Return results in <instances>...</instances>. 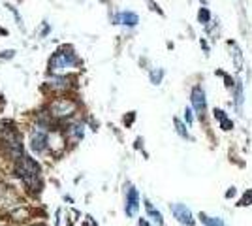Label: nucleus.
Masks as SVG:
<instances>
[{
    "mask_svg": "<svg viewBox=\"0 0 252 226\" xmlns=\"http://www.w3.org/2000/svg\"><path fill=\"white\" fill-rule=\"evenodd\" d=\"M40 171H42L40 164L30 156L23 155L19 160H15V173L23 183L27 185L28 192H32V194H40V190L43 187Z\"/></svg>",
    "mask_w": 252,
    "mask_h": 226,
    "instance_id": "f257e3e1",
    "label": "nucleus"
},
{
    "mask_svg": "<svg viewBox=\"0 0 252 226\" xmlns=\"http://www.w3.org/2000/svg\"><path fill=\"white\" fill-rule=\"evenodd\" d=\"M77 64V56L72 51L70 47H62L53 53V56L49 58V64H47V70L53 75H64L66 72L73 68Z\"/></svg>",
    "mask_w": 252,
    "mask_h": 226,
    "instance_id": "f03ea898",
    "label": "nucleus"
},
{
    "mask_svg": "<svg viewBox=\"0 0 252 226\" xmlns=\"http://www.w3.org/2000/svg\"><path fill=\"white\" fill-rule=\"evenodd\" d=\"M47 112H49L51 117H55V119H68V117H72L73 113L77 112V104L70 98L58 96V98H55L49 104Z\"/></svg>",
    "mask_w": 252,
    "mask_h": 226,
    "instance_id": "7ed1b4c3",
    "label": "nucleus"
},
{
    "mask_svg": "<svg viewBox=\"0 0 252 226\" xmlns=\"http://www.w3.org/2000/svg\"><path fill=\"white\" fill-rule=\"evenodd\" d=\"M45 149L51 151L55 156H58L66 149V138L60 130H47V140H45Z\"/></svg>",
    "mask_w": 252,
    "mask_h": 226,
    "instance_id": "20e7f679",
    "label": "nucleus"
},
{
    "mask_svg": "<svg viewBox=\"0 0 252 226\" xmlns=\"http://www.w3.org/2000/svg\"><path fill=\"white\" fill-rule=\"evenodd\" d=\"M47 130H49V128L45 127V125H38V127L32 130V134H30V149H32L36 155H42V153H45Z\"/></svg>",
    "mask_w": 252,
    "mask_h": 226,
    "instance_id": "39448f33",
    "label": "nucleus"
},
{
    "mask_svg": "<svg viewBox=\"0 0 252 226\" xmlns=\"http://www.w3.org/2000/svg\"><path fill=\"white\" fill-rule=\"evenodd\" d=\"M190 100H192V106H194V110L199 117H203L205 112H207V100H205V91L196 85L194 89H192V93H190Z\"/></svg>",
    "mask_w": 252,
    "mask_h": 226,
    "instance_id": "423d86ee",
    "label": "nucleus"
},
{
    "mask_svg": "<svg viewBox=\"0 0 252 226\" xmlns=\"http://www.w3.org/2000/svg\"><path fill=\"white\" fill-rule=\"evenodd\" d=\"M171 211L175 215V219L181 223V225L192 226L194 225V217H192V211L184 206V204H173L171 206Z\"/></svg>",
    "mask_w": 252,
    "mask_h": 226,
    "instance_id": "0eeeda50",
    "label": "nucleus"
},
{
    "mask_svg": "<svg viewBox=\"0 0 252 226\" xmlns=\"http://www.w3.org/2000/svg\"><path fill=\"white\" fill-rule=\"evenodd\" d=\"M138 207H140V194L134 187L128 188V194H126V215L128 217H134L138 213Z\"/></svg>",
    "mask_w": 252,
    "mask_h": 226,
    "instance_id": "6e6552de",
    "label": "nucleus"
},
{
    "mask_svg": "<svg viewBox=\"0 0 252 226\" xmlns=\"http://www.w3.org/2000/svg\"><path fill=\"white\" fill-rule=\"evenodd\" d=\"M115 21L117 23H123L126 27H136L140 23V17H138V14H134V12H123V14H119L115 17Z\"/></svg>",
    "mask_w": 252,
    "mask_h": 226,
    "instance_id": "1a4fd4ad",
    "label": "nucleus"
},
{
    "mask_svg": "<svg viewBox=\"0 0 252 226\" xmlns=\"http://www.w3.org/2000/svg\"><path fill=\"white\" fill-rule=\"evenodd\" d=\"M47 85H49L51 89H55V91H66V89L70 87V79L64 77V75H55V77L49 79Z\"/></svg>",
    "mask_w": 252,
    "mask_h": 226,
    "instance_id": "9d476101",
    "label": "nucleus"
},
{
    "mask_svg": "<svg viewBox=\"0 0 252 226\" xmlns=\"http://www.w3.org/2000/svg\"><path fill=\"white\" fill-rule=\"evenodd\" d=\"M230 49H232V56H234V62H235V68L237 70H243V53L239 49V45L235 42H228Z\"/></svg>",
    "mask_w": 252,
    "mask_h": 226,
    "instance_id": "9b49d317",
    "label": "nucleus"
},
{
    "mask_svg": "<svg viewBox=\"0 0 252 226\" xmlns=\"http://www.w3.org/2000/svg\"><path fill=\"white\" fill-rule=\"evenodd\" d=\"M145 209H147V213H149V217L153 219L154 223L158 226H162V223H164V219H162V213L158 211V209H154L153 204L149 202V200H145Z\"/></svg>",
    "mask_w": 252,
    "mask_h": 226,
    "instance_id": "f8f14e48",
    "label": "nucleus"
},
{
    "mask_svg": "<svg viewBox=\"0 0 252 226\" xmlns=\"http://www.w3.org/2000/svg\"><path fill=\"white\" fill-rule=\"evenodd\" d=\"M199 219H201V223L205 226H226L222 219H218V217H209V215H205V213H199Z\"/></svg>",
    "mask_w": 252,
    "mask_h": 226,
    "instance_id": "ddd939ff",
    "label": "nucleus"
},
{
    "mask_svg": "<svg viewBox=\"0 0 252 226\" xmlns=\"http://www.w3.org/2000/svg\"><path fill=\"white\" fill-rule=\"evenodd\" d=\"M198 21H199V23H203V25H209L211 14H209V10H207V8H201V10L198 12Z\"/></svg>",
    "mask_w": 252,
    "mask_h": 226,
    "instance_id": "4468645a",
    "label": "nucleus"
},
{
    "mask_svg": "<svg viewBox=\"0 0 252 226\" xmlns=\"http://www.w3.org/2000/svg\"><path fill=\"white\" fill-rule=\"evenodd\" d=\"M68 132H70L75 140H81V138H83V125H79V123H77V125H72Z\"/></svg>",
    "mask_w": 252,
    "mask_h": 226,
    "instance_id": "2eb2a0df",
    "label": "nucleus"
},
{
    "mask_svg": "<svg viewBox=\"0 0 252 226\" xmlns=\"http://www.w3.org/2000/svg\"><path fill=\"white\" fill-rule=\"evenodd\" d=\"M162 77H164V70H162V68H158V70L151 72V83H153V85H160V83H162Z\"/></svg>",
    "mask_w": 252,
    "mask_h": 226,
    "instance_id": "dca6fc26",
    "label": "nucleus"
},
{
    "mask_svg": "<svg viewBox=\"0 0 252 226\" xmlns=\"http://www.w3.org/2000/svg\"><path fill=\"white\" fill-rule=\"evenodd\" d=\"M14 219L15 221H25L28 215H30V211L28 209H25V207H17V209H14Z\"/></svg>",
    "mask_w": 252,
    "mask_h": 226,
    "instance_id": "f3484780",
    "label": "nucleus"
},
{
    "mask_svg": "<svg viewBox=\"0 0 252 226\" xmlns=\"http://www.w3.org/2000/svg\"><path fill=\"white\" fill-rule=\"evenodd\" d=\"M252 204V188H249L245 194H243V198L239 200L237 206H241V207H245V206H251Z\"/></svg>",
    "mask_w": 252,
    "mask_h": 226,
    "instance_id": "a211bd4d",
    "label": "nucleus"
},
{
    "mask_svg": "<svg viewBox=\"0 0 252 226\" xmlns=\"http://www.w3.org/2000/svg\"><path fill=\"white\" fill-rule=\"evenodd\" d=\"M173 123H175V127H177V132H179V136H181V138H190V136H188V130L184 128V125H182L179 119H173Z\"/></svg>",
    "mask_w": 252,
    "mask_h": 226,
    "instance_id": "6ab92c4d",
    "label": "nucleus"
},
{
    "mask_svg": "<svg viewBox=\"0 0 252 226\" xmlns=\"http://www.w3.org/2000/svg\"><path fill=\"white\" fill-rule=\"evenodd\" d=\"M235 104H237V108L243 106V85L237 83V89H235Z\"/></svg>",
    "mask_w": 252,
    "mask_h": 226,
    "instance_id": "aec40b11",
    "label": "nucleus"
},
{
    "mask_svg": "<svg viewBox=\"0 0 252 226\" xmlns=\"http://www.w3.org/2000/svg\"><path fill=\"white\" fill-rule=\"evenodd\" d=\"M8 8H10V12H12V14H14V17H15V19H17V25H19V27H21V30H25V27H23V19H21V15L17 14V10H15L14 6H8Z\"/></svg>",
    "mask_w": 252,
    "mask_h": 226,
    "instance_id": "412c9836",
    "label": "nucleus"
},
{
    "mask_svg": "<svg viewBox=\"0 0 252 226\" xmlns=\"http://www.w3.org/2000/svg\"><path fill=\"white\" fill-rule=\"evenodd\" d=\"M220 127H222V130H232V128H234V123H232L230 119H222V121H220Z\"/></svg>",
    "mask_w": 252,
    "mask_h": 226,
    "instance_id": "4be33fe9",
    "label": "nucleus"
},
{
    "mask_svg": "<svg viewBox=\"0 0 252 226\" xmlns=\"http://www.w3.org/2000/svg\"><path fill=\"white\" fill-rule=\"evenodd\" d=\"M184 119H186V123H188V125H192V123H194V117H192V112H190L188 108L184 110Z\"/></svg>",
    "mask_w": 252,
    "mask_h": 226,
    "instance_id": "5701e85b",
    "label": "nucleus"
},
{
    "mask_svg": "<svg viewBox=\"0 0 252 226\" xmlns=\"http://www.w3.org/2000/svg\"><path fill=\"white\" fill-rule=\"evenodd\" d=\"M14 55H15L14 49H8V51H2V53H0V58H12Z\"/></svg>",
    "mask_w": 252,
    "mask_h": 226,
    "instance_id": "b1692460",
    "label": "nucleus"
},
{
    "mask_svg": "<svg viewBox=\"0 0 252 226\" xmlns=\"http://www.w3.org/2000/svg\"><path fill=\"white\" fill-rule=\"evenodd\" d=\"M147 4H149V6H151V10H153V12H158V14L162 15V10H160V8H158V4H154L153 0H147Z\"/></svg>",
    "mask_w": 252,
    "mask_h": 226,
    "instance_id": "393cba45",
    "label": "nucleus"
},
{
    "mask_svg": "<svg viewBox=\"0 0 252 226\" xmlns=\"http://www.w3.org/2000/svg\"><path fill=\"white\" fill-rule=\"evenodd\" d=\"M215 119H218V121H222V119H226V115L222 110H215Z\"/></svg>",
    "mask_w": 252,
    "mask_h": 226,
    "instance_id": "a878e982",
    "label": "nucleus"
},
{
    "mask_svg": "<svg viewBox=\"0 0 252 226\" xmlns=\"http://www.w3.org/2000/svg\"><path fill=\"white\" fill-rule=\"evenodd\" d=\"M134 117H136V113H134V112L130 113L128 117H125V123H126V125H132V121H134Z\"/></svg>",
    "mask_w": 252,
    "mask_h": 226,
    "instance_id": "bb28decb",
    "label": "nucleus"
},
{
    "mask_svg": "<svg viewBox=\"0 0 252 226\" xmlns=\"http://www.w3.org/2000/svg\"><path fill=\"white\" fill-rule=\"evenodd\" d=\"M232 196H235V188H234V187H232V188L226 192V198H232Z\"/></svg>",
    "mask_w": 252,
    "mask_h": 226,
    "instance_id": "cd10ccee",
    "label": "nucleus"
},
{
    "mask_svg": "<svg viewBox=\"0 0 252 226\" xmlns=\"http://www.w3.org/2000/svg\"><path fill=\"white\" fill-rule=\"evenodd\" d=\"M138 225H140V226H151L149 223H147V221H145V219H140V223H138Z\"/></svg>",
    "mask_w": 252,
    "mask_h": 226,
    "instance_id": "c85d7f7f",
    "label": "nucleus"
},
{
    "mask_svg": "<svg viewBox=\"0 0 252 226\" xmlns=\"http://www.w3.org/2000/svg\"><path fill=\"white\" fill-rule=\"evenodd\" d=\"M0 34H8V32H6V30H4V28H0Z\"/></svg>",
    "mask_w": 252,
    "mask_h": 226,
    "instance_id": "c756f323",
    "label": "nucleus"
},
{
    "mask_svg": "<svg viewBox=\"0 0 252 226\" xmlns=\"http://www.w3.org/2000/svg\"><path fill=\"white\" fill-rule=\"evenodd\" d=\"M83 226H90V225H89V223H85V225Z\"/></svg>",
    "mask_w": 252,
    "mask_h": 226,
    "instance_id": "7c9ffc66",
    "label": "nucleus"
}]
</instances>
